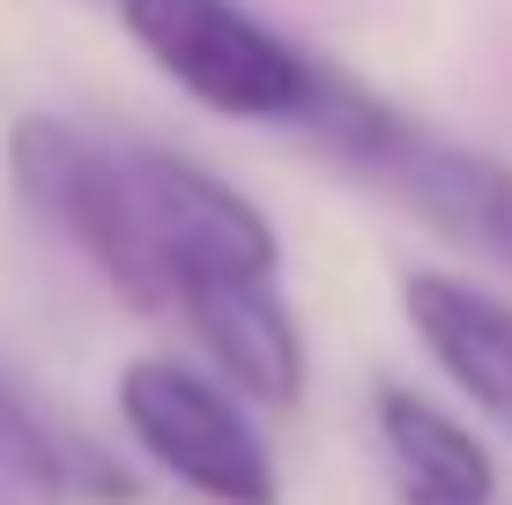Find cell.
<instances>
[{
  "label": "cell",
  "instance_id": "6da1fadb",
  "mask_svg": "<svg viewBox=\"0 0 512 505\" xmlns=\"http://www.w3.org/2000/svg\"><path fill=\"white\" fill-rule=\"evenodd\" d=\"M112 164H119L134 253L149 268L156 305H171V290L186 283H275L282 275L275 223L231 179H216L208 164H193L164 142L112 149Z\"/></svg>",
  "mask_w": 512,
  "mask_h": 505
},
{
  "label": "cell",
  "instance_id": "7a4b0ae2",
  "mask_svg": "<svg viewBox=\"0 0 512 505\" xmlns=\"http://www.w3.org/2000/svg\"><path fill=\"white\" fill-rule=\"evenodd\" d=\"M134 45L193 104L223 119H305L320 90V60L268 30L245 0H119Z\"/></svg>",
  "mask_w": 512,
  "mask_h": 505
},
{
  "label": "cell",
  "instance_id": "3957f363",
  "mask_svg": "<svg viewBox=\"0 0 512 505\" xmlns=\"http://www.w3.org/2000/svg\"><path fill=\"white\" fill-rule=\"evenodd\" d=\"M119 424L179 491L208 505H282V468L268 431L223 379L179 357H134L119 372Z\"/></svg>",
  "mask_w": 512,
  "mask_h": 505
},
{
  "label": "cell",
  "instance_id": "277c9868",
  "mask_svg": "<svg viewBox=\"0 0 512 505\" xmlns=\"http://www.w3.org/2000/svg\"><path fill=\"white\" fill-rule=\"evenodd\" d=\"M8 179L23 208L60 231L104 283L119 290L127 305H156L149 290V268L134 253V223H127V194H119V164L97 134L67 127L52 112H23L8 127Z\"/></svg>",
  "mask_w": 512,
  "mask_h": 505
},
{
  "label": "cell",
  "instance_id": "5b68a950",
  "mask_svg": "<svg viewBox=\"0 0 512 505\" xmlns=\"http://www.w3.org/2000/svg\"><path fill=\"white\" fill-rule=\"evenodd\" d=\"M171 305L245 409L290 416L305 402V335L282 305V283H186Z\"/></svg>",
  "mask_w": 512,
  "mask_h": 505
},
{
  "label": "cell",
  "instance_id": "8992f818",
  "mask_svg": "<svg viewBox=\"0 0 512 505\" xmlns=\"http://www.w3.org/2000/svg\"><path fill=\"white\" fill-rule=\"evenodd\" d=\"M364 171L379 186H394L416 216H431L446 238H461L483 260L512 268V164H498L483 149H461V142H438V134H416L401 119Z\"/></svg>",
  "mask_w": 512,
  "mask_h": 505
},
{
  "label": "cell",
  "instance_id": "52a82bcc",
  "mask_svg": "<svg viewBox=\"0 0 512 505\" xmlns=\"http://www.w3.org/2000/svg\"><path fill=\"white\" fill-rule=\"evenodd\" d=\"M401 312H409L416 342L431 350L438 372L490 424L512 431V298L468 283V275H446V268H416L401 283Z\"/></svg>",
  "mask_w": 512,
  "mask_h": 505
},
{
  "label": "cell",
  "instance_id": "ba28073f",
  "mask_svg": "<svg viewBox=\"0 0 512 505\" xmlns=\"http://www.w3.org/2000/svg\"><path fill=\"white\" fill-rule=\"evenodd\" d=\"M379 446L401 476V505H498V461L483 454V439L423 402L416 387H379Z\"/></svg>",
  "mask_w": 512,
  "mask_h": 505
},
{
  "label": "cell",
  "instance_id": "9c48e42d",
  "mask_svg": "<svg viewBox=\"0 0 512 505\" xmlns=\"http://www.w3.org/2000/svg\"><path fill=\"white\" fill-rule=\"evenodd\" d=\"M0 505H75V446L0 372Z\"/></svg>",
  "mask_w": 512,
  "mask_h": 505
}]
</instances>
